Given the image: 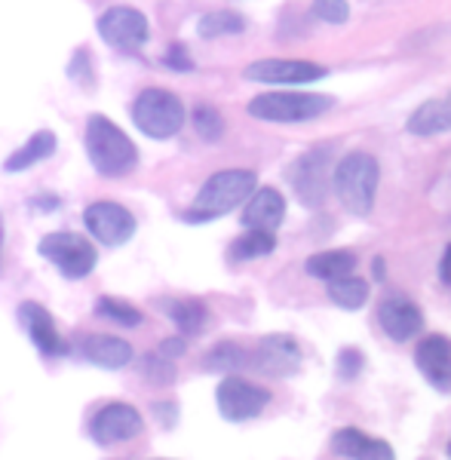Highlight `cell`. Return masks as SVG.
Listing matches in <instances>:
<instances>
[{"mask_svg": "<svg viewBox=\"0 0 451 460\" xmlns=\"http://www.w3.org/2000/svg\"><path fill=\"white\" fill-rule=\"evenodd\" d=\"M157 307L172 319L179 335L184 338L203 335L206 325H209V307L199 298H160Z\"/></svg>", "mask_w": 451, "mask_h": 460, "instance_id": "obj_20", "label": "cell"}, {"mask_svg": "<svg viewBox=\"0 0 451 460\" xmlns=\"http://www.w3.org/2000/svg\"><path fill=\"white\" fill-rule=\"evenodd\" d=\"M381 181V166L372 154L366 151H350L344 154L341 163L332 169V188H335L338 199L344 203V209L350 215L366 218L375 206V194H378Z\"/></svg>", "mask_w": 451, "mask_h": 460, "instance_id": "obj_2", "label": "cell"}, {"mask_svg": "<svg viewBox=\"0 0 451 460\" xmlns=\"http://www.w3.org/2000/svg\"><path fill=\"white\" fill-rule=\"evenodd\" d=\"M99 37L108 43L111 49H120V53H138L151 37L145 13H138L136 6H108L105 13L95 22Z\"/></svg>", "mask_w": 451, "mask_h": 460, "instance_id": "obj_9", "label": "cell"}, {"mask_svg": "<svg viewBox=\"0 0 451 460\" xmlns=\"http://www.w3.org/2000/svg\"><path fill=\"white\" fill-rule=\"evenodd\" d=\"M84 142L86 157L102 178H123L138 166L136 142L105 114H90Z\"/></svg>", "mask_w": 451, "mask_h": 460, "instance_id": "obj_1", "label": "cell"}, {"mask_svg": "<svg viewBox=\"0 0 451 460\" xmlns=\"http://www.w3.org/2000/svg\"><path fill=\"white\" fill-rule=\"evenodd\" d=\"M243 77L249 84H268V86H301L325 77V68L316 62H301V58H261V62L246 65Z\"/></svg>", "mask_w": 451, "mask_h": 460, "instance_id": "obj_12", "label": "cell"}, {"mask_svg": "<svg viewBox=\"0 0 451 460\" xmlns=\"http://www.w3.org/2000/svg\"><path fill=\"white\" fill-rule=\"evenodd\" d=\"M95 316L111 319V323L123 325V329H138V325L145 323L142 310L132 307V304L123 298H111V295H102V298L95 301Z\"/></svg>", "mask_w": 451, "mask_h": 460, "instance_id": "obj_28", "label": "cell"}, {"mask_svg": "<svg viewBox=\"0 0 451 460\" xmlns=\"http://www.w3.org/2000/svg\"><path fill=\"white\" fill-rule=\"evenodd\" d=\"M415 362H418L420 375H424L436 390L451 393V338L427 335L418 344Z\"/></svg>", "mask_w": 451, "mask_h": 460, "instance_id": "obj_17", "label": "cell"}, {"mask_svg": "<svg viewBox=\"0 0 451 460\" xmlns=\"http://www.w3.org/2000/svg\"><path fill=\"white\" fill-rule=\"evenodd\" d=\"M157 353L160 356H166V359H181L184 353H188V338L184 335H175V338H166V341H160V347H157Z\"/></svg>", "mask_w": 451, "mask_h": 460, "instance_id": "obj_35", "label": "cell"}, {"mask_svg": "<svg viewBox=\"0 0 451 460\" xmlns=\"http://www.w3.org/2000/svg\"><path fill=\"white\" fill-rule=\"evenodd\" d=\"M362 368H366V356H362V350H357V347H344V350L335 356V375L341 377L344 384L357 381L362 375Z\"/></svg>", "mask_w": 451, "mask_h": 460, "instance_id": "obj_32", "label": "cell"}, {"mask_svg": "<svg viewBox=\"0 0 451 460\" xmlns=\"http://www.w3.org/2000/svg\"><path fill=\"white\" fill-rule=\"evenodd\" d=\"M68 77L74 80V84L84 86L86 93H93V89H95V68H93V56H90V49H86V47H80L77 53L71 56Z\"/></svg>", "mask_w": 451, "mask_h": 460, "instance_id": "obj_31", "label": "cell"}, {"mask_svg": "<svg viewBox=\"0 0 451 460\" xmlns=\"http://www.w3.org/2000/svg\"><path fill=\"white\" fill-rule=\"evenodd\" d=\"M357 264H359V258L353 255L350 249H329V252H316V255H310L305 270L314 279L329 283V279H338V277L353 273V270H357Z\"/></svg>", "mask_w": 451, "mask_h": 460, "instance_id": "obj_23", "label": "cell"}, {"mask_svg": "<svg viewBox=\"0 0 451 460\" xmlns=\"http://www.w3.org/2000/svg\"><path fill=\"white\" fill-rule=\"evenodd\" d=\"M84 225L90 230L93 240H99L102 246H127V243L136 236L138 221L127 206L114 203V199H95V203L86 206L84 212Z\"/></svg>", "mask_w": 451, "mask_h": 460, "instance_id": "obj_10", "label": "cell"}, {"mask_svg": "<svg viewBox=\"0 0 451 460\" xmlns=\"http://www.w3.org/2000/svg\"><path fill=\"white\" fill-rule=\"evenodd\" d=\"M56 147H58L56 132H49V129H37L34 136L19 147V151H13L10 157H6L4 169H6V172H28V169L37 166V163H43V160L53 157Z\"/></svg>", "mask_w": 451, "mask_h": 460, "instance_id": "obj_22", "label": "cell"}, {"mask_svg": "<svg viewBox=\"0 0 451 460\" xmlns=\"http://www.w3.org/2000/svg\"><path fill=\"white\" fill-rule=\"evenodd\" d=\"M197 31H199V37H206V40H212V37L243 34L246 31V19L234 10H212L197 22Z\"/></svg>", "mask_w": 451, "mask_h": 460, "instance_id": "obj_27", "label": "cell"}, {"mask_svg": "<svg viewBox=\"0 0 451 460\" xmlns=\"http://www.w3.org/2000/svg\"><path fill=\"white\" fill-rule=\"evenodd\" d=\"M77 350L86 362L99 368H108V372H117V368H127L132 359H136V350H132L129 341L117 338V335H80Z\"/></svg>", "mask_w": 451, "mask_h": 460, "instance_id": "obj_16", "label": "cell"}, {"mask_svg": "<svg viewBox=\"0 0 451 460\" xmlns=\"http://www.w3.org/2000/svg\"><path fill=\"white\" fill-rule=\"evenodd\" d=\"M378 323H381L384 335L390 341H399V344L424 332V314H420L418 304L411 298H405V295H390V298L381 301Z\"/></svg>", "mask_w": 451, "mask_h": 460, "instance_id": "obj_15", "label": "cell"}, {"mask_svg": "<svg viewBox=\"0 0 451 460\" xmlns=\"http://www.w3.org/2000/svg\"><path fill=\"white\" fill-rule=\"evenodd\" d=\"M163 65L172 71H194V58H190L184 43H172V47L166 49V56H163Z\"/></svg>", "mask_w": 451, "mask_h": 460, "instance_id": "obj_34", "label": "cell"}, {"mask_svg": "<svg viewBox=\"0 0 451 460\" xmlns=\"http://www.w3.org/2000/svg\"><path fill=\"white\" fill-rule=\"evenodd\" d=\"M249 366H255L268 377H292L301 368V347L292 335H268L258 341L255 353L249 356Z\"/></svg>", "mask_w": 451, "mask_h": 460, "instance_id": "obj_13", "label": "cell"}, {"mask_svg": "<svg viewBox=\"0 0 451 460\" xmlns=\"http://www.w3.org/2000/svg\"><path fill=\"white\" fill-rule=\"evenodd\" d=\"M332 169H335L332 166V145L310 147V151H305L289 166L286 178H289L295 197H298L307 209H316V206L325 203V197H329V190H332Z\"/></svg>", "mask_w": 451, "mask_h": 460, "instance_id": "obj_7", "label": "cell"}, {"mask_svg": "<svg viewBox=\"0 0 451 460\" xmlns=\"http://www.w3.org/2000/svg\"><path fill=\"white\" fill-rule=\"evenodd\" d=\"M255 181L258 178L249 169H225V172L209 175L203 188H199L194 206L184 212V221L197 225V221H212L234 212L236 206L249 199V194L255 190Z\"/></svg>", "mask_w": 451, "mask_h": 460, "instance_id": "obj_3", "label": "cell"}, {"mask_svg": "<svg viewBox=\"0 0 451 460\" xmlns=\"http://www.w3.org/2000/svg\"><path fill=\"white\" fill-rule=\"evenodd\" d=\"M446 451H448V457H451V442H448V448H446Z\"/></svg>", "mask_w": 451, "mask_h": 460, "instance_id": "obj_40", "label": "cell"}, {"mask_svg": "<svg viewBox=\"0 0 451 460\" xmlns=\"http://www.w3.org/2000/svg\"><path fill=\"white\" fill-rule=\"evenodd\" d=\"M40 258L58 267L65 279H86L99 264V252L86 236L74 234V230H53L40 240Z\"/></svg>", "mask_w": 451, "mask_h": 460, "instance_id": "obj_6", "label": "cell"}, {"mask_svg": "<svg viewBox=\"0 0 451 460\" xmlns=\"http://www.w3.org/2000/svg\"><path fill=\"white\" fill-rule=\"evenodd\" d=\"M216 405L225 420L246 424V420H255L270 405V390L246 381L240 375H225V381L216 387Z\"/></svg>", "mask_w": 451, "mask_h": 460, "instance_id": "obj_8", "label": "cell"}, {"mask_svg": "<svg viewBox=\"0 0 451 460\" xmlns=\"http://www.w3.org/2000/svg\"><path fill=\"white\" fill-rule=\"evenodd\" d=\"M151 411L157 414L163 429H172L175 424H179V405H175V402H154Z\"/></svg>", "mask_w": 451, "mask_h": 460, "instance_id": "obj_36", "label": "cell"}, {"mask_svg": "<svg viewBox=\"0 0 451 460\" xmlns=\"http://www.w3.org/2000/svg\"><path fill=\"white\" fill-rule=\"evenodd\" d=\"M190 120H194V129L203 142H218V138L225 136V117H221V111L216 105H206V102L197 105Z\"/></svg>", "mask_w": 451, "mask_h": 460, "instance_id": "obj_29", "label": "cell"}, {"mask_svg": "<svg viewBox=\"0 0 451 460\" xmlns=\"http://www.w3.org/2000/svg\"><path fill=\"white\" fill-rule=\"evenodd\" d=\"M439 277H442V283H446V286H451V243H448L446 255H442V267H439Z\"/></svg>", "mask_w": 451, "mask_h": 460, "instance_id": "obj_37", "label": "cell"}, {"mask_svg": "<svg viewBox=\"0 0 451 460\" xmlns=\"http://www.w3.org/2000/svg\"><path fill=\"white\" fill-rule=\"evenodd\" d=\"M184 117L188 114H184L179 95L160 86L142 89V93L136 95V102H132V123H136L147 138H157V142L179 136Z\"/></svg>", "mask_w": 451, "mask_h": 460, "instance_id": "obj_4", "label": "cell"}, {"mask_svg": "<svg viewBox=\"0 0 451 460\" xmlns=\"http://www.w3.org/2000/svg\"><path fill=\"white\" fill-rule=\"evenodd\" d=\"M246 366H249V350L236 344V341H221V344H216L203 356V368L216 375H234Z\"/></svg>", "mask_w": 451, "mask_h": 460, "instance_id": "obj_24", "label": "cell"}, {"mask_svg": "<svg viewBox=\"0 0 451 460\" xmlns=\"http://www.w3.org/2000/svg\"><path fill=\"white\" fill-rule=\"evenodd\" d=\"M142 433H145V418H142V411L129 402L102 405L90 420V436L95 445H102V448L129 442Z\"/></svg>", "mask_w": 451, "mask_h": 460, "instance_id": "obj_11", "label": "cell"}, {"mask_svg": "<svg viewBox=\"0 0 451 460\" xmlns=\"http://www.w3.org/2000/svg\"><path fill=\"white\" fill-rule=\"evenodd\" d=\"M273 249H277V236L270 230L246 227V234L231 243V261H255V258L270 255Z\"/></svg>", "mask_w": 451, "mask_h": 460, "instance_id": "obj_26", "label": "cell"}, {"mask_svg": "<svg viewBox=\"0 0 451 460\" xmlns=\"http://www.w3.org/2000/svg\"><path fill=\"white\" fill-rule=\"evenodd\" d=\"M405 129H409L411 136H442V132H451V89L442 99L424 102V105L409 117Z\"/></svg>", "mask_w": 451, "mask_h": 460, "instance_id": "obj_21", "label": "cell"}, {"mask_svg": "<svg viewBox=\"0 0 451 460\" xmlns=\"http://www.w3.org/2000/svg\"><path fill=\"white\" fill-rule=\"evenodd\" d=\"M335 108V99L323 93H264L255 95L246 105L249 114L255 120H268V123H305L316 120L325 111Z\"/></svg>", "mask_w": 451, "mask_h": 460, "instance_id": "obj_5", "label": "cell"}, {"mask_svg": "<svg viewBox=\"0 0 451 460\" xmlns=\"http://www.w3.org/2000/svg\"><path fill=\"white\" fill-rule=\"evenodd\" d=\"M325 292H329V301L338 304L341 310H359V307H366V301H368V283L362 277H353V273L329 279Z\"/></svg>", "mask_w": 451, "mask_h": 460, "instance_id": "obj_25", "label": "cell"}, {"mask_svg": "<svg viewBox=\"0 0 451 460\" xmlns=\"http://www.w3.org/2000/svg\"><path fill=\"white\" fill-rule=\"evenodd\" d=\"M142 377L147 384H154V387H169V384H175V377H179V368H175V362L166 359V356L147 353L142 356Z\"/></svg>", "mask_w": 451, "mask_h": 460, "instance_id": "obj_30", "label": "cell"}, {"mask_svg": "<svg viewBox=\"0 0 451 460\" xmlns=\"http://www.w3.org/2000/svg\"><path fill=\"white\" fill-rule=\"evenodd\" d=\"M314 16L329 22V25H341L350 19V6H347V0H314Z\"/></svg>", "mask_w": 451, "mask_h": 460, "instance_id": "obj_33", "label": "cell"}, {"mask_svg": "<svg viewBox=\"0 0 451 460\" xmlns=\"http://www.w3.org/2000/svg\"><path fill=\"white\" fill-rule=\"evenodd\" d=\"M286 218V199L277 188H258L249 194L243 209V225L252 230H277Z\"/></svg>", "mask_w": 451, "mask_h": 460, "instance_id": "obj_19", "label": "cell"}, {"mask_svg": "<svg viewBox=\"0 0 451 460\" xmlns=\"http://www.w3.org/2000/svg\"><path fill=\"white\" fill-rule=\"evenodd\" d=\"M384 273H387V264H384V258H375V279H384Z\"/></svg>", "mask_w": 451, "mask_h": 460, "instance_id": "obj_38", "label": "cell"}, {"mask_svg": "<svg viewBox=\"0 0 451 460\" xmlns=\"http://www.w3.org/2000/svg\"><path fill=\"white\" fill-rule=\"evenodd\" d=\"M332 451L347 460H396L394 445L384 439H372V436H366L359 427L335 429V436H332Z\"/></svg>", "mask_w": 451, "mask_h": 460, "instance_id": "obj_18", "label": "cell"}, {"mask_svg": "<svg viewBox=\"0 0 451 460\" xmlns=\"http://www.w3.org/2000/svg\"><path fill=\"white\" fill-rule=\"evenodd\" d=\"M19 323L25 329V335L31 338V344L37 347V353L47 356V359H56V356L68 353V344L58 335V325L53 314H49L43 304L37 301H22L19 304Z\"/></svg>", "mask_w": 451, "mask_h": 460, "instance_id": "obj_14", "label": "cell"}, {"mask_svg": "<svg viewBox=\"0 0 451 460\" xmlns=\"http://www.w3.org/2000/svg\"><path fill=\"white\" fill-rule=\"evenodd\" d=\"M0 255H4V215H0Z\"/></svg>", "mask_w": 451, "mask_h": 460, "instance_id": "obj_39", "label": "cell"}]
</instances>
